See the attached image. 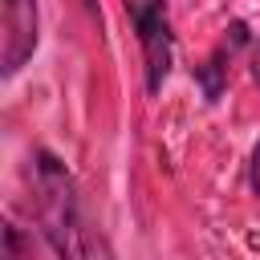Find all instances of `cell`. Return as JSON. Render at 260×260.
I'll return each instance as SVG.
<instances>
[{
    "label": "cell",
    "instance_id": "277c9868",
    "mask_svg": "<svg viewBox=\"0 0 260 260\" xmlns=\"http://www.w3.org/2000/svg\"><path fill=\"white\" fill-rule=\"evenodd\" d=\"M244 49H252V28H248V20L236 16V20H228V28H223L219 41L211 45V53L191 65V77H195V85H199V93H203L207 106H215V102L223 98L228 77H232V65H236V57H240Z\"/></svg>",
    "mask_w": 260,
    "mask_h": 260
},
{
    "label": "cell",
    "instance_id": "3957f363",
    "mask_svg": "<svg viewBox=\"0 0 260 260\" xmlns=\"http://www.w3.org/2000/svg\"><path fill=\"white\" fill-rule=\"evenodd\" d=\"M41 41V12L37 0H0V73L16 77Z\"/></svg>",
    "mask_w": 260,
    "mask_h": 260
},
{
    "label": "cell",
    "instance_id": "5b68a950",
    "mask_svg": "<svg viewBox=\"0 0 260 260\" xmlns=\"http://www.w3.org/2000/svg\"><path fill=\"white\" fill-rule=\"evenodd\" d=\"M24 256H32V240L12 219H4V260H24Z\"/></svg>",
    "mask_w": 260,
    "mask_h": 260
},
{
    "label": "cell",
    "instance_id": "6da1fadb",
    "mask_svg": "<svg viewBox=\"0 0 260 260\" xmlns=\"http://www.w3.org/2000/svg\"><path fill=\"white\" fill-rule=\"evenodd\" d=\"M28 162H32V191H37L32 195V215L41 223V236H45L49 252L53 256H73V260L110 256V244L81 215L77 183L65 171V162L45 146H37Z\"/></svg>",
    "mask_w": 260,
    "mask_h": 260
},
{
    "label": "cell",
    "instance_id": "7a4b0ae2",
    "mask_svg": "<svg viewBox=\"0 0 260 260\" xmlns=\"http://www.w3.org/2000/svg\"><path fill=\"white\" fill-rule=\"evenodd\" d=\"M122 8H126L134 37H138L146 93L154 98L162 89V81L171 77V65H175V28H171L167 0H122Z\"/></svg>",
    "mask_w": 260,
    "mask_h": 260
},
{
    "label": "cell",
    "instance_id": "52a82bcc",
    "mask_svg": "<svg viewBox=\"0 0 260 260\" xmlns=\"http://www.w3.org/2000/svg\"><path fill=\"white\" fill-rule=\"evenodd\" d=\"M248 77L260 85V41H252V53H248Z\"/></svg>",
    "mask_w": 260,
    "mask_h": 260
},
{
    "label": "cell",
    "instance_id": "ba28073f",
    "mask_svg": "<svg viewBox=\"0 0 260 260\" xmlns=\"http://www.w3.org/2000/svg\"><path fill=\"white\" fill-rule=\"evenodd\" d=\"M81 8H85V16L93 20V24H102V8H98V0H77Z\"/></svg>",
    "mask_w": 260,
    "mask_h": 260
},
{
    "label": "cell",
    "instance_id": "8992f818",
    "mask_svg": "<svg viewBox=\"0 0 260 260\" xmlns=\"http://www.w3.org/2000/svg\"><path fill=\"white\" fill-rule=\"evenodd\" d=\"M248 187L252 195H260V142L252 146V158H248Z\"/></svg>",
    "mask_w": 260,
    "mask_h": 260
}]
</instances>
